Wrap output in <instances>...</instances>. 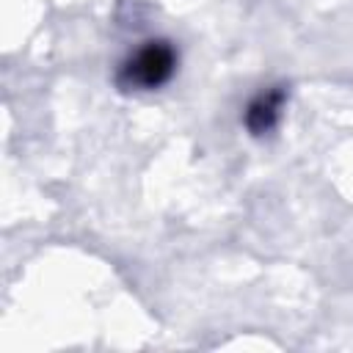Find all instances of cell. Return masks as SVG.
Wrapping results in <instances>:
<instances>
[{"label":"cell","mask_w":353,"mask_h":353,"mask_svg":"<svg viewBox=\"0 0 353 353\" xmlns=\"http://www.w3.org/2000/svg\"><path fill=\"white\" fill-rule=\"evenodd\" d=\"M174 69H176L174 44L165 39H152L121 61L116 72V83L124 91H152L168 83Z\"/></svg>","instance_id":"6da1fadb"},{"label":"cell","mask_w":353,"mask_h":353,"mask_svg":"<svg viewBox=\"0 0 353 353\" xmlns=\"http://www.w3.org/2000/svg\"><path fill=\"white\" fill-rule=\"evenodd\" d=\"M284 99H287V91H284L281 85H273V88L256 94V97L248 102L245 116H243L245 130H248L251 135H256V138H259V135H268L270 130H276V124H279V119H281Z\"/></svg>","instance_id":"7a4b0ae2"}]
</instances>
